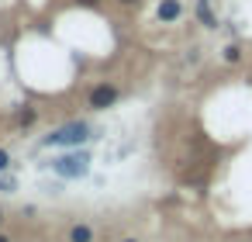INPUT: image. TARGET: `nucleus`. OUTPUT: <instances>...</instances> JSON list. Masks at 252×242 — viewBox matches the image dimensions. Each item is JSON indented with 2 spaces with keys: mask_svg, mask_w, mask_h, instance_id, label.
Segmentation results:
<instances>
[{
  "mask_svg": "<svg viewBox=\"0 0 252 242\" xmlns=\"http://www.w3.org/2000/svg\"><path fill=\"white\" fill-rule=\"evenodd\" d=\"M87 138H90V125H87V121H66V125L52 128V132L42 138V145H45V149H80Z\"/></svg>",
  "mask_w": 252,
  "mask_h": 242,
  "instance_id": "f257e3e1",
  "label": "nucleus"
},
{
  "mask_svg": "<svg viewBox=\"0 0 252 242\" xmlns=\"http://www.w3.org/2000/svg\"><path fill=\"white\" fill-rule=\"evenodd\" d=\"M52 170H56L59 176H66V180H80V176L90 173V152H87V149H73V152L52 159Z\"/></svg>",
  "mask_w": 252,
  "mask_h": 242,
  "instance_id": "f03ea898",
  "label": "nucleus"
},
{
  "mask_svg": "<svg viewBox=\"0 0 252 242\" xmlns=\"http://www.w3.org/2000/svg\"><path fill=\"white\" fill-rule=\"evenodd\" d=\"M118 97H121V90H118L111 80H100L97 87H90V94H87V107H90V111H107V107L118 104Z\"/></svg>",
  "mask_w": 252,
  "mask_h": 242,
  "instance_id": "7ed1b4c3",
  "label": "nucleus"
},
{
  "mask_svg": "<svg viewBox=\"0 0 252 242\" xmlns=\"http://www.w3.org/2000/svg\"><path fill=\"white\" fill-rule=\"evenodd\" d=\"M156 18H159L162 25H173V21H180V18H183V4H180V0H159Z\"/></svg>",
  "mask_w": 252,
  "mask_h": 242,
  "instance_id": "20e7f679",
  "label": "nucleus"
},
{
  "mask_svg": "<svg viewBox=\"0 0 252 242\" xmlns=\"http://www.w3.org/2000/svg\"><path fill=\"white\" fill-rule=\"evenodd\" d=\"M193 14H197V21H200L204 28H218V18H214V11L207 7V0H200V4H197V11H193Z\"/></svg>",
  "mask_w": 252,
  "mask_h": 242,
  "instance_id": "39448f33",
  "label": "nucleus"
},
{
  "mask_svg": "<svg viewBox=\"0 0 252 242\" xmlns=\"http://www.w3.org/2000/svg\"><path fill=\"white\" fill-rule=\"evenodd\" d=\"M69 242H94V228L90 225H73L69 228Z\"/></svg>",
  "mask_w": 252,
  "mask_h": 242,
  "instance_id": "423d86ee",
  "label": "nucleus"
},
{
  "mask_svg": "<svg viewBox=\"0 0 252 242\" xmlns=\"http://www.w3.org/2000/svg\"><path fill=\"white\" fill-rule=\"evenodd\" d=\"M221 59H224L228 66H235V63H242V49H238L235 42H228V45L221 49Z\"/></svg>",
  "mask_w": 252,
  "mask_h": 242,
  "instance_id": "0eeeda50",
  "label": "nucleus"
},
{
  "mask_svg": "<svg viewBox=\"0 0 252 242\" xmlns=\"http://www.w3.org/2000/svg\"><path fill=\"white\" fill-rule=\"evenodd\" d=\"M35 118H38V111H35V107H21V111H18V125H21V128L35 125Z\"/></svg>",
  "mask_w": 252,
  "mask_h": 242,
  "instance_id": "6e6552de",
  "label": "nucleus"
},
{
  "mask_svg": "<svg viewBox=\"0 0 252 242\" xmlns=\"http://www.w3.org/2000/svg\"><path fill=\"white\" fill-rule=\"evenodd\" d=\"M7 166H11V152H7V149H0V173H4Z\"/></svg>",
  "mask_w": 252,
  "mask_h": 242,
  "instance_id": "1a4fd4ad",
  "label": "nucleus"
},
{
  "mask_svg": "<svg viewBox=\"0 0 252 242\" xmlns=\"http://www.w3.org/2000/svg\"><path fill=\"white\" fill-rule=\"evenodd\" d=\"M118 4H121V7H138L142 0H118Z\"/></svg>",
  "mask_w": 252,
  "mask_h": 242,
  "instance_id": "9d476101",
  "label": "nucleus"
},
{
  "mask_svg": "<svg viewBox=\"0 0 252 242\" xmlns=\"http://www.w3.org/2000/svg\"><path fill=\"white\" fill-rule=\"evenodd\" d=\"M76 4H83V7H97L100 0H76Z\"/></svg>",
  "mask_w": 252,
  "mask_h": 242,
  "instance_id": "9b49d317",
  "label": "nucleus"
},
{
  "mask_svg": "<svg viewBox=\"0 0 252 242\" xmlns=\"http://www.w3.org/2000/svg\"><path fill=\"white\" fill-rule=\"evenodd\" d=\"M0 242H11V235H4V232H0Z\"/></svg>",
  "mask_w": 252,
  "mask_h": 242,
  "instance_id": "f8f14e48",
  "label": "nucleus"
},
{
  "mask_svg": "<svg viewBox=\"0 0 252 242\" xmlns=\"http://www.w3.org/2000/svg\"><path fill=\"white\" fill-rule=\"evenodd\" d=\"M125 242H138V239H125Z\"/></svg>",
  "mask_w": 252,
  "mask_h": 242,
  "instance_id": "ddd939ff",
  "label": "nucleus"
},
{
  "mask_svg": "<svg viewBox=\"0 0 252 242\" xmlns=\"http://www.w3.org/2000/svg\"><path fill=\"white\" fill-rule=\"evenodd\" d=\"M0 221H4V211H0Z\"/></svg>",
  "mask_w": 252,
  "mask_h": 242,
  "instance_id": "4468645a",
  "label": "nucleus"
}]
</instances>
